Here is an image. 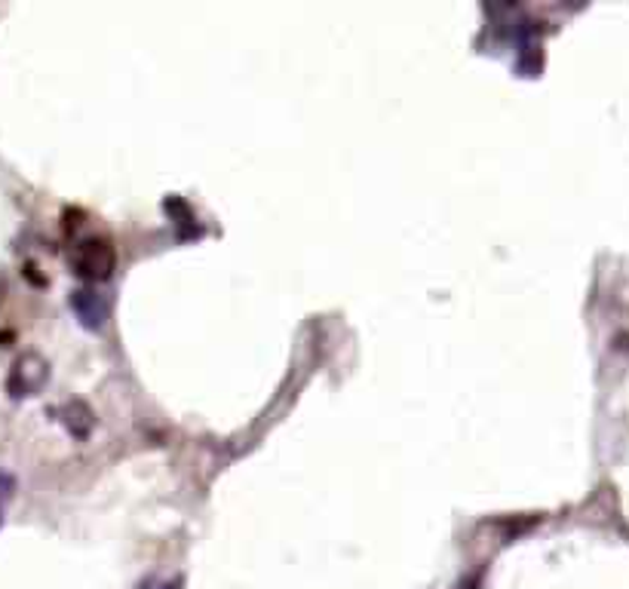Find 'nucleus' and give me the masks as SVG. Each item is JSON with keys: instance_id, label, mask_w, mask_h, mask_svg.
<instances>
[{"instance_id": "f257e3e1", "label": "nucleus", "mask_w": 629, "mask_h": 589, "mask_svg": "<svg viewBox=\"0 0 629 589\" xmlns=\"http://www.w3.org/2000/svg\"><path fill=\"white\" fill-rule=\"evenodd\" d=\"M71 268L78 277L83 280H108L111 277V270L117 264V252L114 246L108 243L104 237H87V240H80L74 249H71Z\"/></svg>"}, {"instance_id": "f03ea898", "label": "nucleus", "mask_w": 629, "mask_h": 589, "mask_svg": "<svg viewBox=\"0 0 629 589\" xmlns=\"http://www.w3.org/2000/svg\"><path fill=\"white\" fill-rule=\"evenodd\" d=\"M47 381H50V362L40 353H34V350H28V353L16 359L13 369L7 375V393L13 399L34 397V393L43 390Z\"/></svg>"}, {"instance_id": "7ed1b4c3", "label": "nucleus", "mask_w": 629, "mask_h": 589, "mask_svg": "<svg viewBox=\"0 0 629 589\" xmlns=\"http://www.w3.org/2000/svg\"><path fill=\"white\" fill-rule=\"evenodd\" d=\"M71 310L87 329H102L104 320L111 317V298L99 292L96 286H80L71 292Z\"/></svg>"}, {"instance_id": "20e7f679", "label": "nucleus", "mask_w": 629, "mask_h": 589, "mask_svg": "<svg viewBox=\"0 0 629 589\" xmlns=\"http://www.w3.org/2000/svg\"><path fill=\"white\" fill-rule=\"evenodd\" d=\"M62 415H64V427L71 430V436H78V439H87V436H90L96 418H92V411L87 402L74 399V402H68V406H64Z\"/></svg>"}, {"instance_id": "39448f33", "label": "nucleus", "mask_w": 629, "mask_h": 589, "mask_svg": "<svg viewBox=\"0 0 629 589\" xmlns=\"http://www.w3.org/2000/svg\"><path fill=\"white\" fill-rule=\"evenodd\" d=\"M13 488H16V479L10 473H0V510H3V500L13 498Z\"/></svg>"}, {"instance_id": "423d86ee", "label": "nucleus", "mask_w": 629, "mask_h": 589, "mask_svg": "<svg viewBox=\"0 0 629 589\" xmlns=\"http://www.w3.org/2000/svg\"><path fill=\"white\" fill-rule=\"evenodd\" d=\"M179 587V583H167V580H163V583H144L142 589H176Z\"/></svg>"}, {"instance_id": "0eeeda50", "label": "nucleus", "mask_w": 629, "mask_h": 589, "mask_svg": "<svg viewBox=\"0 0 629 589\" xmlns=\"http://www.w3.org/2000/svg\"><path fill=\"white\" fill-rule=\"evenodd\" d=\"M0 522H3V510H0Z\"/></svg>"}]
</instances>
